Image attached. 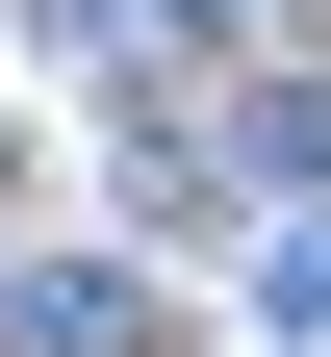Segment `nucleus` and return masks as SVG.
<instances>
[{
  "instance_id": "1",
  "label": "nucleus",
  "mask_w": 331,
  "mask_h": 357,
  "mask_svg": "<svg viewBox=\"0 0 331 357\" xmlns=\"http://www.w3.org/2000/svg\"><path fill=\"white\" fill-rule=\"evenodd\" d=\"M0 357H178V332H153V281L52 255V281H0Z\"/></svg>"
}]
</instances>
